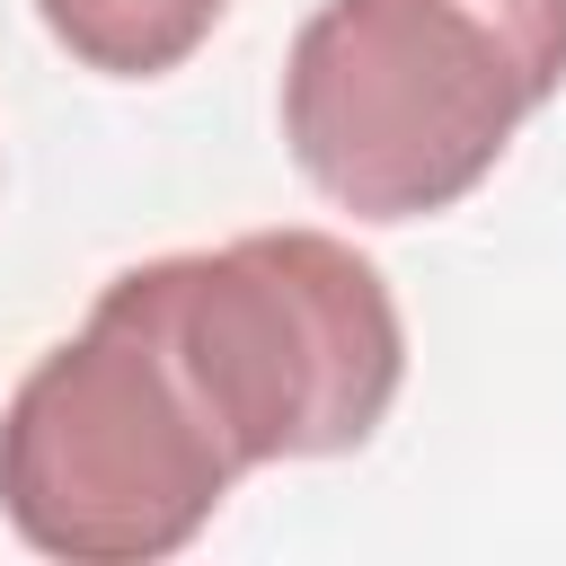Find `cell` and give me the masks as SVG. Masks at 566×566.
Here are the masks:
<instances>
[{"label":"cell","mask_w":566,"mask_h":566,"mask_svg":"<svg viewBox=\"0 0 566 566\" xmlns=\"http://www.w3.org/2000/svg\"><path fill=\"white\" fill-rule=\"evenodd\" d=\"M548 97L557 80L478 0H318L283 53V142L363 221L460 203Z\"/></svg>","instance_id":"7a4b0ae2"},{"label":"cell","mask_w":566,"mask_h":566,"mask_svg":"<svg viewBox=\"0 0 566 566\" xmlns=\"http://www.w3.org/2000/svg\"><path fill=\"white\" fill-rule=\"evenodd\" d=\"M230 478L239 451L212 433L150 327L106 301L0 407V513L44 557H168L212 522Z\"/></svg>","instance_id":"3957f363"},{"label":"cell","mask_w":566,"mask_h":566,"mask_svg":"<svg viewBox=\"0 0 566 566\" xmlns=\"http://www.w3.org/2000/svg\"><path fill=\"white\" fill-rule=\"evenodd\" d=\"M97 301L150 327L239 469L371 442L407 380V327L380 265L327 230H248L230 248L150 256Z\"/></svg>","instance_id":"6da1fadb"},{"label":"cell","mask_w":566,"mask_h":566,"mask_svg":"<svg viewBox=\"0 0 566 566\" xmlns=\"http://www.w3.org/2000/svg\"><path fill=\"white\" fill-rule=\"evenodd\" d=\"M53 44L80 53L88 71H115V80H159L177 71L230 0H35Z\"/></svg>","instance_id":"277c9868"}]
</instances>
